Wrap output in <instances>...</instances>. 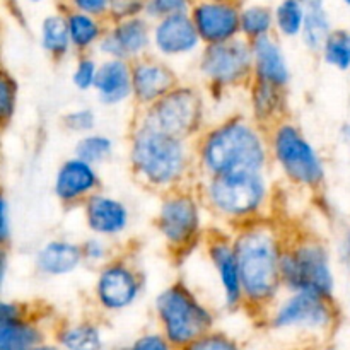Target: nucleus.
Segmentation results:
<instances>
[{
	"label": "nucleus",
	"instance_id": "obj_1",
	"mask_svg": "<svg viewBox=\"0 0 350 350\" xmlns=\"http://www.w3.org/2000/svg\"><path fill=\"white\" fill-rule=\"evenodd\" d=\"M284 239L286 231H280L270 217L250 222L232 232L245 299L243 310L260 318L265 317L284 291L280 275Z\"/></svg>",
	"mask_w": 350,
	"mask_h": 350
},
{
	"label": "nucleus",
	"instance_id": "obj_2",
	"mask_svg": "<svg viewBox=\"0 0 350 350\" xmlns=\"http://www.w3.org/2000/svg\"><path fill=\"white\" fill-rule=\"evenodd\" d=\"M129 163L139 183L163 195L197 187L200 180L195 142L156 132L139 122L130 129Z\"/></svg>",
	"mask_w": 350,
	"mask_h": 350
},
{
	"label": "nucleus",
	"instance_id": "obj_3",
	"mask_svg": "<svg viewBox=\"0 0 350 350\" xmlns=\"http://www.w3.org/2000/svg\"><path fill=\"white\" fill-rule=\"evenodd\" d=\"M200 178L232 173H265L269 167V132L246 116H231L205 129L195 140Z\"/></svg>",
	"mask_w": 350,
	"mask_h": 350
},
{
	"label": "nucleus",
	"instance_id": "obj_4",
	"mask_svg": "<svg viewBox=\"0 0 350 350\" xmlns=\"http://www.w3.org/2000/svg\"><path fill=\"white\" fill-rule=\"evenodd\" d=\"M197 190L204 207L234 229L267 219L272 202V190L265 173L200 178Z\"/></svg>",
	"mask_w": 350,
	"mask_h": 350
},
{
	"label": "nucleus",
	"instance_id": "obj_5",
	"mask_svg": "<svg viewBox=\"0 0 350 350\" xmlns=\"http://www.w3.org/2000/svg\"><path fill=\"white\" fill-rule=\"evenodd\" d=\"M280 275L286 293H311L335 299V273L328 246L311 232H287Z\"/></svg>",
	"mask_w": 350,
	"mask_h": 350
},
{
	"label": "nucleus",
	"instance_id": "obj_6",
	"mask_svg": "<svg viewBox=\"0 0 350 350\" xmlns=\"http://www.w3.org/2000/svg\"><path fill=\"white\" fill-rule=\"evenodd\" d=\"M275 334L296 335L311 345L327 344L340 323L335 299L311 293H287L279 297L262 318Z\"/></svg>",
	"mask_w": 350,
	"mask_h": 350
},
{
	"label": "nucleus",
	"instance_id": "obj_7",
	"mask_svg": "<svg viewBox=\"0 0 350 350\" xmlns=\"http://www.w3.org/2000/svg\"><path fill=\"white\" fill-rule=\"evenodd\" d=\"M154 310L159 332L176 350L187 349L215 330V314L181 280L157 294Z\"/></svg>",
	"mask_w": 350,
	"mask_h": 350
},
{
	"label": "nucleus",
	"instance_id": "obj_8",
	"mask_svg": "<svg viewBox=\"0 0 350 350\" xmlns=\"http://www.w3.org/2000/svg\"><path fill=\"white\" fill-rule=\"evenodd\" d=\"M270 159L291 185L303 190L321 191L327 183L325 163L303 130L289 118L269 130Z\"/></svg>",
	"mask_w": 350,
	"mask_h": 350
},
{
	"label": "nucleus",
	"instance_id": "obj_9",
	"mask_svg": "<svg viewBox=\"0 0 350 350\" xmlns=\"http://www.w3.org/2000/svg\"><path fill=\"white\" fill-rule=\"evenodd\" d=\"M204 202L197 187H185L163 195L156 215L157 232L167 252L176 260H183L195 246L204 241Z\"/></svg>",
	"mask_w": 350,
	"mask_h": 350
},
{
	"label": "nucleus",
	"instance_id": "obj_10",
	"mask_svg": "<svg viewBox=\"0 0 350 350\" xmlns=\"http://www.w3.org/2000/svg\"><path fill=\"white\" fill-rule=\"evenodd\" d=\"M133 122L156 132L195 142L205 130L204 96L193 85L180 84L152 106L139 109Z\"/></svg>",
	"mask_w": 350,
	"mask_h": 350
},
{
	"label": "nucleus",
	"instance_id": "obj_11",
	"mask_svg": "<svg viewBox=\"0 0 350 350\" xmlns=\"http://www.w3.org/2000/svg\"><path fill=\"white\" fill-rule=\"evenodd\" d=\"M198 72L208 88L224 91L231 88H250L253 81L252 43L243 36L202 48Z\"/></svg>",
	"mask_w": 350,
	"mask_h": 350
},
{
	"label": "nucleus",
	"instance_id": "obj_12",
	"mask_svg": "<svg viewBox=\"0 0 350 350\" xmlns=\"http://www.w3.org/2000/svg\"><path fill=\"white\" fill-rule=\"evenodd\" d=\"M144 289V275L135 263L115 256L99 269L94 284V299L106 313H120L139 299Z\"/></svg>",
	"mask_w": 350,
	"mask_h": 350
},
{
	"label": "nucleus",
	"instance_id": "obj_13",
	"mask_svg": "<svg viewBox=\"0 0 350 350\" xmlns=\"http://www.w3.org/2000/svg\"><path fill=\"white\" fill-rule=\"evenodd\" d=\"M152 46V26L146 16L108 23L105 36L98 44V51L106 58L135 62L150 55Z\"/></svg>",
	"mask_w": 350,
	"mask_h": 350
},
{
	"label": "nucleus",
	"instance_id": "obj_14",
	"mask_svg": "<svg viewBox=\"0 0 350 350\" xmlns=\"http://www.w3.org/2000/svg\"><path fill=\"white\" fill-rule=\"evenodd\" d=\"M241 9L236 0H197L190 16L202 43L207 46L241 36Z\"/></svg>",
	"mask_w": 350,
	"mask_h": 350
},
{
	"label": "nucleus",
	"instance_id": "obj_15",
	"mask_svg": "<svg viewBox=\"0 0 350 350\" xmlns=\"http://www.w3.org/2000/svg\"><path fill=\"white\" fill-rule=\"evenodd\" d=\"M204 241L208 262L221 284L224 306L229 311L245 308L241 275H239L238 256H236L232 234H226L222 231H208L205 232Z\"/></svg>",
	"mask_w": 350,
	"mask_h": 350
},
{
	"label": "nucleus",
	"instance_id": "obj_16",
	"mask_svg": "<svg viewBox=\"0 0 350 350\" xmlns=\"http://www.w3.org/2000/svg\"><path fill=\"white\" fill-rule=\"evenodd\" d=\"M132 82L133 101L139 109L149 108L181 84L176 72L154 55L132 62Z\"/></svg>",
	"mask_w": 350,
	"mask_h": 350
},
{
	"label": "nucleus",
	"instance_id": "obj_17",
	"mask_svg": "<svg viewBox=\"0 0 350 350\" xmlns=\"http://www.w3.org/2000/svg\"><path fill=\"white\" fill-rule=\"evenodd\" d=\"M53 191L58 202L67 207L84 205L92 195L101 191V178L96 166L74 156L58 167Z\"/></svg>",
	"mask_w": 350,
	"mask_h": 350
},
{
	"label": "nucleus",
	"instance_id": "obj_18",
	"mask_svg": "<svg viewBox=\"0 0 350 350\" xmlns=\"http://www.w3.org/2000/svg\"><path fill=\"white\" fill-rule=\"evenodd\" d=\"M202 40L190 14H178L152 24V48L161 58L190 55L200 48Z\"/></svg>",
	"mask_w": 350,
	"mask_h": 350
},
{
	"label": "nucleus",
	"instance_id": "obj_19",
	"mask_svg": "<svg viewBox=\"0 0 350 350\" xmlns=\"http://www.w3.org/2000/svg\"><path fill=\"white\" fill-rule=\"evenodd\" d=\"M82 207L88 229L99 238H116L130 224V212L125 202L103 191L92 195Z\"/></svg>",
	"mask_w": 350,
	"mask_h": 350
},
{
	"label": "nucleus",
	"instance_id": "obj_20",
	"mask_svg": "<svg viewBox=\"0 0 350 350\" xmlns=\"http://www.w3.org/2000/svg\"><path fill=\"white\" fill-rule=\"evenodd\" d=\"M253 81L267 82L286 89L291 82V68L282 46L273 34L252 41Z\"/></svg>",
	"mask_w": 350,
	"mask_h": 350
},
{
	"label": "nucleus",
	"instance_id": "obj_21",
	"mask_svg": "<svg viewBox=\"0 0 350 350\" xmlns=\"http://www.w3.org/2000/svg\"><path fill=\"white\" fill-rule=\"evenodd\" d=\"M94 91L106 106H116L133 98L132 62L106 58L99 64Z\"/></svg>",
	"mask_w": 350,
	"mask_h": 350
},
{
	"label": "nucleus",
	"instance_id": "obj_22",
	"mask_svg": "<svg viewBox=\"0 0 350 350\" xmlns=\"http://www.w3.org/2000/svg\"><path fill=\"white\" fill-rule=\"evenodd\" d=\"M82 263V246L68 239H50L34 255V267L44 277L68 275Z\"/></svg>",
	"mask_w": 350,
	"mask_h": 350
},
{
	"label": "nucleus",
	"instance_id": "obj_23",
	"mask_svg": "<svg viewBox=\"0 0 350 350\" xmlns=\"http://www.w3.org/2000/svg\"><path fill=\"white\" fill-rule=\"evenodd\" d=\"M253 122L265 132L287 118L286 89L267 82L252 81L248 88Z\"/></svg>",
	"mask_w": 350,
	"mask_h": 350
},
{
	"label": "nucleus",
	"instance_id": "obj_24",
	"mask_svg": "<svg viewBox=\"0 0 350 350\" xmlns=\"http://www.w3.org/2000/svg\"><path fill=\"white\" fill-rule=\"evenodd\" d=\"M48 340L43 314L31 311L19 320L0 321V350H26Z\"/></svg>",
	"mask_w": 350,
	"mask_h": 350
},
{
	"label": "nucleus",
	"instance_id": "obj_25",
	"mask_svg": "<svg viewBox=\"0 0 350 350\" xmlns=\"http://www.w3.org/2000/svg\"><path fill=\"white\" fill-rule=\"evenodd\" d=\"M55 344L62 350H105L103 330L96 321H65L53 327Z\"/></svg>",
	"mask_w": 350,
	"mask_h": 350
},
{
	"label": "nucleus",
	"instance_id": "obj_26",
	"mask_svg": "<svg viewBox=\"0 0 350 350\" xmlns=\"http://www.w3.org/2000/svg\"><path fill=\"white\" fill-rule=\"evenodd\" d=\"M65 16H67L72 50L77 51L79 55H88L92 48H98L108 27V21L72 9H65Z\"/></svg>",
	"mask_w": 350,
	"mask_h": 350
},
{
	"label": "nucleus",
	"instance_id": "obj_27",
	"mask_svg": "<svg viewBox=\"0 0 350 350\" xmlns=\"http://www.w3.org/2000/svg\"><path fill=\"white\" fill-rule=\"evenodd\" d=\"M40 43L41 48H43L55 62L64 60V58L70 53L72 41L70 34H68V24L65 10L48 14V16L41 21Z\"/></svg>",
	"mask_w": 350,
	"mask_h": 350
},
{
	"label": "nucleus",
	"instance_id": "obj_28",
	"mask_svg": "<svg viewBox=\"0 0 350 350\" xmlns=\"http://www.w3.org/2000/svg\"><path fill=\"white\" fill-rule=\"evenodd\" d=\"M304 7H306V17H304L301 40L308 50L320 53L327 38L334 31L330 16L325 9V0H304Z\"/></svg>",
	"mask_w": 350,
	"mask_h": 350
},
{
	"label": "nucleus",
	"instance_id": "obj_29",
	"mask_svg": "<svg viewBox=\"0 0 350 350\" xmlns=\"http://www.w3.org/2000/svg\"><path fill=\"white\" fill-rule=\"evenodd\" d=\"M275 29V17L273 10L267 5H246L241 9V36L250 43L260 38L273 34Z\"/></svg>",
	"mask_w": 350,
	"mask_h": 350
},
{
	"label": "nucleus",
	"instance_id": "obj_30",
	"mask_svg": "<svg viewBox=\"0 0 350 350\" xmlns=\"http://www.w3.org/2000/svg\"><path fill=\"white\" fill-rule=\"evenodd\" d=\"M275 31L284 38L301 36L306 17L304 0H280L273 10Z\"/></svg>",
	"mask_w": 350,
	"mask_h": 350
},
{
	"label": "nucleus",
	"instance_id": "obj_31",
	"mask_svg": "<svg viewBox=\"0 0 350 350\" xmlns=\"http://www.w3.org/2000/svg\"><path fill=\"white\" fill-rule=\"evenodd\" d=\"M113 150H115V144L109 137L103 133H88L75 142L74 156L92 166H99L111 159Z\"/></svg>",
	"mask_w": 350,
	"mask_h": 350
},
{
	"label": "nucleus",
	"instance_id": "obj_32",
	"mask_svg": "<svg viewBox=\"0 0 350 350\" xmlns=\"http://www.w3.org/2000/svg\"><path fill=\"white\" fill-rule=\"evenodd\" d=\"M321 58L335 70H350V31L334 29L320 51Z\"/></svg>",
	"mask_w": 350,
	"mask_h": 350
},
{
	"label": "nucleus",
	"instance_id": "obj_33",
	"mask_svg": "<svg viewBox=\"0 0 350 350\" xmlns=\"http://www.w3.org/2000/svg\"><path fill=\"white\" fill-rule=\"evenodd\" d=\"M17 98H19V85L16 77L3 70L0 74V122L3 126L9 125L16 115Z\"/></svg>",
	"mask_w": 350,
	"mask_h": 350
},
{
	"label": "nucleus",
	"instance_id": "obj_34",
	"mask_svg": "<svg viewBox=\"0 0 350 350\" xmlns=\"http://www.w3.org/2000/svg\"><path fill=\"white\" fill-rule=\"evenodd\" d=\"M197 0H147L144 16L150 21L166 19L178 14H190Z\"/></svg>",
	"mask_w": 350,
	"mask_h": 350
},
{
	"label": "nucleus",
	"instance_id": "obj_35",
	"mask_svg": "<svg viewBox=\"0 0 350 350\" xmlns=\"http://www.w3.org/2000/svg\"><path fill=\"white\" fill-rule=\"evenodd\" d=\"M99 64L94 60L91 55H79L77 64H75L74 72H72V84L79 89V91H89L94 89L96 77H98Z\"/></svg>",
	"mask_w": 350,
	"mask_h": 350
},
{
	"label": "nucleus",
	"instance_id": "obj_36",
	"mask_svg": "<svg viewBox=\"0 0 350 350\" xmlns=\"http://www.w3.org/2000/svg\"><path fill=\"white\" fill-rule=\"evenodd\" d=\"M96 122H98V116H96L94 109L91 108H77L68 111L67 115H64L62 118V125L65 126V130L74 133H81V135H88L92 133L94 130Z\"/></svg>",
	"mask_w": 350,
	"mask_h": 350
},
{
	"label": "nucleus",
	"instance_id": "obj_37",
	"mask_svg": "<svg viewBox=\"0 0 350 350\" xmlns=\"http://www.w3.org/2000/svg\"><path fill=\"white\" fill-rule=\"evenodd\" d=\"M183 350H245L238 342L234 340L229 335L222 334V332H211L205 337L198 338L197 342H193L191 345H188Z\"/></svg>",
	"mask_w": 350,
	"mask_h": 350
},
{
	"label": "nucleus",
	"instance_id": "obj_38",
	"mask_svg": "<svg viewBox=\"0 0 350 350\" xmlns=\"http://www.w3.org/2000/svg\"><path fill=\"white\" fill-rule=\"evenodd\" d=\"M82 246V256H84V263L89 265H105L109 260V246L105 241V238H99V236H92L88 238L84 243H81Z\"/></svg>",
	"mask_w": 350,
	"mask_h": 350
},
{
	"label": "nucleus",
	"instance_id": "obj_39",
	"mask_svg": "<svg viewBox=\"0 0 350 350\" xmlns=\"http://www.w3.org/2000/svg\"><path fill=\"white\" fill-rule=\"evenodd\" d=\"M147 0H111L108 14V23L144 16Z\"/></svg>",
	"mask_w": 350,
	"mask_h": 350
},
{
	"label": "nucleus",
	"instance_id": "obj_40",
	"mask_svg": "<svg viewBox=\"0 0 350 350\" xmlns=\"http://www.w3.org/2000/svg\"><path fill=\"white\" fill-rule=\"evenodd\" d=\"M129 350H176L171 345V342L164 337L163 332H147L137 337Z\"/></svg>",
	"mask_w": 350,
	"mask_h": 350
},
{
	"label": "nucleus",
	"instance_id": "obj_41",
	"mask_svg": "<svg viewBox=\"0 0 350 350\" xmlns=\"http://www.w3.org/2000/svg\"><path fill=\"white\" fill-rule=\"evenodd\" d=\"M109 5L111 0H67V9L79 10L105 21H108Z\"/></svg>",
	"mask_w": 350,
	"mask_h": 350
},
{
	"label": "nucleus",
	"instance_id": "obj_42",
	"mask_svg": "<svg viewBox=\"0 0 350 350\" xmlns=\"http://www.w3.org/2000/svg\"><path fill=\"white\" fill-rule=\"evenodd\" d=\"M10 239V208L7 197H2L0 202V243H2V248L9 246Z\"/></svg>",
	"mask_w": 350,
	"mask_h": 350
},
{
	"label": "nucleus",
	"instance_id": "obj_43",
	"mask_svg": "<svg viewBox=\"0 0 350 350\" xmlns=\"http://www.w3.org/2000/svg\"><path fill=\"white\" fill-rule=\"evenodd\" d=\"M26 350H62V349L58 347L55 342H44V344L36 345V347H31V349H26Z\"/></svg>",
	"mask_w": 350,
	"mask_h": 350
},
{
	"label": "nucleus",
	"instance_id": "obj_44",
	"mask_svg": "<svg viewBox=\"0 0 350 350\" xmlns=\"http://www.w3.org/2000/svg\"><path fill=\"white\" fill-rule=\"evenodd\" d=\"M344 255H345V262H347L349 270H350V232L345 236V241H344Z\"/></svg>",
	"mask_w": 350,
	"mask_h": 350
},
{
	"label": "nucleus",
	"instance_id": "obj_45",
	"mask_svg": "<svg viewBox=\"0 0 350 350\" xmlns=\"http://www.w3.org/2000/svg\"><path fill=\"white\" fill-rule=\"evenodd\" d=\"M304 350H338V349L334 347V345L320 344V345H310V347H306Z\"/></svg>",
	"mask_w": 350,
	"mask_h": 350
},
{
	"label": "nucleus",
	"instance_id": "obj_46",
	"mask_svg": "<svg viewBox=\"0 0 350 350\" xmlns=\"http://www.w3.org/2000/svg\"><path fill=\"white\" fill-rule=\"evenodd\" d=\"M340 133H342V137H344L345 142L350 144V123H345V125L342 126Z\"/></svg>",
	"mask_w": 350,
	"mask_h": 350
},
{
	"label": "nucleus",
	"instance_id": "obj_47",
	"mask_svg": "<svg viewBox=\"0 0 350 350\" xmlns=\"http://www.w3.org/2000/svg\"><path fill=\"white\" fill-rule=\"evenodd\" d=\"M342 2H344L347 7H350V0H342Z\"/></svg>",
	"mask_w": 350,
	"mask_h": 350
},
{
	"label": "nucleus",
	"instance_id": "obj_48",
	"mask_svg": "<svg viewBox=\"0 0 350 350\" xmlns=\"http://www.w3.org/2000/svg\"><path fill=\"white\" fill-rule=\"evenodd\" d=\"M27 2H43V0H27Z\"/></svg>",
	"mask_w": 350,
	"mask_h": 350
},
{
	"label": "nucleus",
	"instance_id": "obj_49",
	"mask_svg": "<svg viewBox=\"0 0 350 350\" xmlns=\"http://www.w3.org/2000/svg\"><path fill=\"white\" fill-rule=\"evenodd\" d=\"M349 109H350V89H349Z\"/></svg>",
	"mask_w": 350,
	"mask_h": 350
},
{
	"label": "nucleus",
	"instance_id": "obj_50",
	"mask_svg": "<svg viewBox=\"0 0 350 350\" xmlns=\"http://www.w3.org/2000/svg\"><path fill=\"white\" fill-rule=\"evenodd\" d=\"M118 350H129V347H125V349H118Z\"/></svg>",
	"mask_w": 350,
	"mask_h": 350
}]
</instances>
